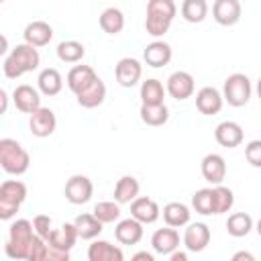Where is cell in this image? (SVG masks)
I'll return each instance as SVG.
<instances>
[{
	"instance_id": "d6a6232c",
	"label": "cell",
	"mask_w": 261,
	"mask_h": 261,
	"mask_svg": "<svg viewBox=\"0 0 261 261\" xmlns=\"http://www.w3.org/2000/svg\"><path fill=\"white\" fill-rule=\"evenodd\" d=\"M84 55H86V49L80 41L69 39V41H61L57 45V57L65 63H77L84 59Z\"/></svg>"
},
{
	"instance_id": "816d5d0a",
	"label": "cell",
	"mask_w": 261,
	"mask_h": 261,
	"mask_svg": "<svg viewBox=\"0 0 261 261\" xmlns=\"http://www.w3.org/2000/svg\"><path fill=\"white\" fill-rule=\"evenodd\" d=\"M0 2H4V0H0Z\"/></svg>"
},
{
	"instance_id": "9c48e42d",
	"label": "cell",
	"mask_w": 261,
	"mask_h": 261,
	"mask_svg": "<svg viewBox=\"0 0 261 261\" xmlns=\"http://www.w3.org/2000/svg\"><path fill=\"white\" fill-rule=\"evenodd\" d=\"M194 77L192 73L188 71H173L169 77H167V94L175 100H188L192 94H194Z\"/></svg>"
},
{
	"instance_id": "e0dca14e",
	"label": "cell",
	"mask_w": 261,
	"mask_h": 261,
	"mask_svg": "<svg viewBox=\"0 0 261 261\" xmlns=\"http://www.w3.org/2000/svg\"><path fill=\"white\" fill-rule=\"evenodd\" d=\"M151 245L155 249V253L159 255H171L177 247H179V234L173 226L167 228H157L151 237Z\"/></svg>"
},
{
	"instance_id": "ab89813d",
	"label": "cell",
	"mask_w": 261,
	"mask_h": 261,
	"mask_svg": "<svg viewBox=\"0 0 261 261\" xmlns=\"http://www.w3.org/2000/svg\"><path fill=\"white\" fill-rule=\"evenodd\" d=\"M171 27V20H163V18H155V16H147L145 18V29L151 37H163Z\"/></svg>"
},
{
	"instance_id": "3957f363",
	"label": "cell",
	"mask_w": 261,
	"mask_h": 261,
	"mask_svg": "<svg viewBox=\"0 0 261 261\" xmlns=\"http://www.w3.org/2000/svg\"><path fill=\"white\" fill-rule=\"evenodd\" d=\"M0 165L10 175H22L31 165V155L14 139H0Z\"/></svg>"
},
{
	"instance_id": "f1b7e54d",
	"label": "cell",
	"mask_w": 261,
	"mask_h": 261,
	"mask_svg": "<svg viewBox=\"0 0 261 261\" xmlns=\"http://www.w3.org/2000/svg\"><path fill=\"white\" fill-rule=\"evenodd\" d=\"M98 22H100V29L106 35H118L124 29V14H122V10L110 6V8H104L102 10Z\"/></svg>"
},
{
	"instance_id": "c3c4849f",
	"label": "cell",
	"mask_w": 261,
	"mask_h": 261,
	"mask_svg": "<svg viewBox=\"0 0 261 261\" xmlns=\"http://www.w3.org/2000/svg\"><path fill=\"white\" fill-rule=\"evenodd\" d=\"M169 259H171V261H188V255H186V253H177V251H173V253L169 255Z\"/></svg>"
},
{
	"instance_id": "7402d4cb",
	"label": "cell",
	"mask_w": 261,
	"mask_h": 261,
	"mask_svg": "<svg viewBox=\"0 0 261 261\" xmlns=\"http://www.w3.org/2000/svg\"><path fill=\"white\" fill-rule=\"evenodd\" d=\"M96 71L90 65H73L67 73V88L73 94H80L82 90H86L94 80H96Z\"/></svg>"
},
{
	"instance_id": "f35d334b",
	"label": "cell",
	"mask_w": 261,
	"mask_h": 261,
	"mask_svg": "<svg viewBox=\"0 0 261 261\" xmlns=\"http://www.w3.org/2000/svg\"><path fill=\"white\" fill-rule=\"evenodd\" d=\"M47 253H49V243L47 239L39 237L35 232L33 241H31V247H29V255H27V261H47Z\"/></svg>"
},
{
	"instance_id": "ac0fdd59",
	"label": "cell",
	"mask_w": 261,
	"mask_h": 261,
	"mask_svg": "<svg viewBox=\"0 0 261 261\" xmlns=\"http://www.w3.org/2000/svg\"><path fill=\"white\" fill-rule=\"evenodd\" d=\"M202 175L206 181L218 186L226 177V163L218 153H208L202 159Z\"/></svg>"
},
{
	"instance_id": "e575fe53",
	"label": "cell",
	"mask_w": 261,
	"mask_h": 261,
	"mask_svg": "<svg viewBox=\"0 0 261 261\" xmlns=\"http://www.w3.org/2000/svg\"><path fill=\"white\" fill-rule=\"evenodd\" d=\"M192 206L198 214H214V188H202L192 196Z\"/></svg>"
},
{
	"instance_id": "9a60e30c",
	"label": "cell",
	"mask_w": 261,
	"mask_h": 261,
	"mask_svg": "<svg viewBox=\"0 0 261 261\" xmlns=\"http://www.w3.org/2000/svg\"><path fill=\"white\" fill-rule=\"evenodd\" d=\"M12 100H14V106L24 112V114H33L37 108H41V96L39 92L29 86V84H20L14 88V94H12Z\"/></svg>"
},
{
	"instance_id": "44dd1931",
	"label": "cell",
	"mask_w": 261,
	"mask_h": 261,
	"mask_svg": "<svg viewBox=\"0 0 261 261\" xmlns=\"http://www.w3.org/2000/svg\"><path fill=\"white\" fill-rule=\"evenodd\" d=\"M77 239H80V234H77L75 224H73V222H63L59 228H53V230L49 232L47 243H49L51 247H57V249H65V251H69V249L75 245V241H77Z\"/></svg>"
},
{
	"instance_id": "30bf717a",
	"label": "cell",
	"mask_w": 261,
	"mask_h": 261,
	"mask_svg": "<svg viewBox=\"0 0 261 261\" xmlns=\"http://www.w3.org/2000/svg\"><path fill=\"white\" fill-rule=\"evenodd\" d=\"M241 2L239 0H214L212 4V16L222 27H232L241 18Z\"/></svg>"
},
{
	"instance_id": "f6af8a7d",
	"label": "cell",
	"mask_w": 261,
	"mask_h": 261,
	"mask_svg": "<svg viewBox=\"0 0 261 261\" xmlns=\"http://www.w3.org/2000/svg\"><path fill=\"white\" fill-rule=\"evenodd\" d=\"M253 259L255 257L251 253H247V251H239V253L232 255V261H253Z\"/></svg>"
},
{
	"instance_id": "4dcf8cb0",
	"label": "cell",
	"mask_w": 261,
	"mask_h": 261,
	"mask_svg": "<svg viewBox=\"0 0 261 261\" xmlns=\"http://www.w3.org/2000/svg\"><path fill=\"white\" fill-rule=\"evenodd\" d=\"M251 228H253V218L247 212H234L226 220V232L230 237H237V239L247 237L251 232Z\"/></svg>"
},
{
	"instance_id": "cb8c5ba5",
	"label": "cell",
	"mask_w": 261,
	"mask_h": 261,
	"mask_svg": "<svg viewBox=\"0 0 261 261\" xmlns=\"http://www.w3.org/2000/svg\"><path fill=\"white\" fill-rule=\"evenodd\" d=\"M88 259L90 261H122L124 255L118 247L110 245L108 241H94L88 249Z\"/></svg>"
},
{
	"instance_id": "6da1fadb",
	"label": "cell",
	"mask_w": 261,
	"mask_h": 261,
	"mask_svg": "<svg viewBox=\"0 0 261 261\" xmlns=\"http://www.w3.org/2000/svg\"><path fill=\"white\" fill-rule=\"evenodd\" d=\"M39 63H41V55H39L37 47L31 45V43H20L4 59L2 69H4V75L8 80H16V77H20L27 71L37 69Z\"/></svg>"
},
{
	"instance_id": "681fc988",
	"label": "cell",
	"mask_w": 261,
	"mask_h": 261,
	"mask_svg": "<svg viewBox=\"0 0 261 261\" xmlns=\"http://www.w3.org/2000/svg\"><path fill=\"white\" fill-rule=\"evenodd\" d=\"M255 228H257V234H259V237H261V218H259V220H257V226H255Z\"/></svg>"
},
{
	"instance_id": "7a4b0ae2",
	"label": "cell",
	"mask_w": 261,
	"mask_h": 261,
	"mask_svg": "<svg viewBox=\"0 0 261 261\" xmlns=\"http://www.w3.org/2000/svg\"><path fill=\"white\" fill-rule=\"evenodd\" d=\"M35 226L33 222H29L27 218H20L16 222L10 224V230H8V241L4 245V251L10 259H27L29 255V247H31V241L35 237Z\"/></svg>"
},
{
	"instance_id": "4fadbf2b",
	"label": "cell",
	"mask_w": 261,
	"mask_h": 261,
	"mask_svg": "<svg viewBox=\"0 0 261 261\" xmlns=\"http://www.w3.org/2000/svg\"><path fill=\"white\" fill-rule=\"evenodd\" d=\"M222 102H224L222 94H220L216 88H212V86H204V88H200L198 94H196V108H198L202 114H206V116L218 114L220 108H222Z\"/></svg>"
},
{
	"instance_id": "8fae6325",
	"label": "cell",
	"mask_w": 261,
	"mask_h": 261,
	"mask_svg": "<svg viewBox=\"0 0 261 261\" xmlns=\"http://www.w3.org/2000/svg\"><path fill=\"white\" fill-rule=\"evenodd\" d=\"M161 210H159V204L149 198V196H137L133 202H130V216H135L139 222L143 224H151L159 218Z\"/></svg>"
},
{
	"instance_id": "ee69618b",
	"label": "cell",
	"mask_w": 261,
	"mask_h": 261,
	"mask_svg": "<svg viewBox=\"0 0 261 261\" xmlns=\"http://www.w3.org/2000/svg\"><path fill=\"white\" fill-rule=\"evenodd\" d=\"M133 261H155V257L147 251H139V253L133 255Z\"/></svg>"
},
{
	"instance_id": "7c38bea8",
	"label": "cell",
	"mask_w": 261,
	"mask_h": 261,
	"mask_svg": "<svg viewBox=\"0 0 261 261\" xmlns=\"http://www.w3.org/2000/svg\"><path fill=\"white\" fill-rule=\"evenodd\" d=\"M210 243V228L204 222H192L188 224L186 232H184V245L188 251L192 253H200L208 247Z\"/></svg>"
},
{
	"instance_id": "5b68a950",
	"label": "cell",
	"mask_w": 261,
	"mask_h": 261,
	"mask_svg": "<svg viewBox=\"0 0 261 261\" xmlns=\"http://www.w3.org/2000/svg\"><path fill=\"white\" fill-rule=\"evenodd\" d=\"M251 80L245 75V73H230L226 80H224V86H222V98L234 106V108H241L249 102L251 98Z\"/></svg>"
},
{
	"instance_id": "52a82bcc",
	"label": "cell",
	"mask_w": 261,
	"mask_h": 261,
	"mask_svg": "<svg viewBox=\"0 0 261 261\" xmlns=\"http://www.w3.org/2000/svg\"><path fill=\"white\" fill-rule=\"evenodd\" d=\"M55 126H57V118H55V112L51 108H37L31 118H29V128L35 137L39 139H45V137H51L55 133Z\"/></svg>"
},
{
	"instance_id": "ffe728a7",
	"label": "cell",
	"mask_w": 261,
	"mask_h": 261,
	"mask_svg": "<svg viewBox=\"0 0 261 261\" xmlns=\"http://www.w3.org/2000/svg\"><path fill=\"white\" fill-rule=\"evenodd\" d=\"M75 98H77V104L82 108H88V110L90 108H98L104 102V98H106V84L100 77H96L86 90L75 94Z\"/></svg>"
},
{
	"instance_id": "d4e9b609",
	"label": "cell",
	"mask_w": 261,
	"mask_h": 261,
	"mask_svg": "<svg viewBox=\"0 0 261 261\" xmlns=\"http://www.w3.org/2000/svg\"><path fill=\"white\" fill-rule=\"evenodd\" d=\"M141 120L147 126H163L169 120V108L163 104H141Z\"/></svg>"
},
{
	"instance_id": "4316f807",
	"label": "cell",
	"mask_w": 261,
	"mask_h": 261,
	"mask_svg": "<svg viewBox=\"0 0 261 261\" xmlns=\"http://www.w3.org/2000/svg\"><path fill=\"white\" fill-rule=\"evenodd\" d=\"M163 220L167 226H173V228H179L184 224L190 222V208L181 202H169L163 206Z\"/></svg>"
},
{
	"instance_id": "836d02e7",
	"label": "cell",
	"mask_w": 261,
	"mask_h": 261,
	"mask_svg": "<svg viewBox=\"0 0 261 261\" xmlns=\"http://www.w3.org/2000/svg\"><path fill=\"white\" fill-rule=\"evenodd\" d=\"M141 104H163L165 90L159 80H145L141 84Z\"/></svg>"
},
{
	"instance_id": "f546056e",
	"label": "cell",
	"mask_w": 261,
	"mask_h": 261,
	"mask_svg": "<svg viewBox=\"0 0 261 261\" xmlns=\"http://www.w3.org/2000/svg\"><path fill=\"white\" fill-rule=\"evenodd\" d=\"M73 224L77 228L80 239H84V241H92V239H96L102 232V222L96 218L94 212L92 214H80V216H75Z\"/></svg>"
},
{
	"instance_id": "7dc6e473",
	"label": "cell",
	"mask_w": 261,
	"mask_h": 261,
	"mask_svg": "<svg viewBox=\"0 0 261 261\" xmlns=\"http://www.w3.org/2000/svg\"><path fill=\"white\" fill-rule=\"evenodd\" d=\"M8 51V39L6 35H0V55H4Z\"/></svg>"
},
{
	"instance_id": "b9f144b4",
	"label": "cell",
	"mask_w": 261,
	"mask_h": 261,
	"mask_svg": "<svg viewBox=\"0 0 261 261\" xmlns=\"http://www.w3.org/2000/svg\"><path fill=\"white\" fill-rule=\"evenodd\" d=\"M245 157L253 167H261V139L249 141L245 147Z\"/></svg>"
},
{
	"instance_id": "d6986e66",
	"label": "cell",
	"mask_w": 261,
	"mask_h": 261,
	"mask_svg": "<svg viewBox=\"0 0 261 261\" xmlns=\"http://www.w3.org/2000/svg\"><path fill=\"white\" fill-rule=\"evenodd\" d=\"M24 43H31L35 47H45L53 39V27L45 20H33L24 27Z\"/></svg>"
},
{
	"instance_id": "8d00e7d4",
	"label": "cell",
	"mask_w": 261,
	"mask_h": 261,
	"mask_svg": "<svg viewBox=\"0 0 261 261\" xmlns=\"http://www.w3.org/2000/svg\"><path fill=\"white\" fill-rule=\"evenodd\" d=\"M94 214L102 224H110V222L120 218V204L116 200L114 202H108V200L106 202H98L94 206Z\"/></svg>"
},
{
	"instance_id": "74e56055",
	"label": "cell",
	"mask_w": 261,
	"mask_h": 261,
	"mask_svg": "<svg viewBox=\"0 0 261 261\" xmlns=\"http://www.w3.org/2000/svg\"><path fill=\"white\" fill-rule=\"evenodd\" d=\"M232 204H234V194H232V190L218 184V186L214 188V214H224V212H228V210L232 208Z\"/></svg>"
},
{
	"instance_id": "f907efd6",
	"label": "cell",
	"mask_w": 261,
	"mask_h": 261,
	"mask_svg": "<svg viewBox=\"0 0 261 261\" xmlns=\"http://www.w3.org/2000/svg\"><path fill=\"white\" fill-rule=\"evenodd\" d=\"M257 94H259V98H261V77H259V82H257Z\"/></svg>"
},
{
	"instance_id": "484cf974",
	"label": "cell",
	"mask_w": 261,
	"mask_h": 261,
	"mask_svg": "<svg viewBox=\"0 0 261 261\" xmlns=\"http://www.w3.org/2000/svg\"><path fill=\"white\" fill-rule=\"evenodd\" d=\"M139 190H141V186H139L137 177H133V175H122V177L116 181V186H114V200H116L118 204H130V202L139 196Z\"/></svg>"
},
{
	"instance_id": "5bb4252c",
	"label": "cell",
	"mask_w": 261,
	"mask_h": 261,
	"mask_svg": "<svg viewBox=\"0 0 261 261\" xmlns=\"http://www.w3.org/2000/svg\"><path fill=\"white\" fill-rule=\"evenodd\" d=\"M214 139L220 147L226 149H234L243 143V128L239 122L234 120H222L216 128H214Z\"/></svg>"
},
{
	"instance_id": "60d3db41",
	"label": "cell",
	"mask_w": 261,
	"mask_h": 261,
	"mask_svg": "<svg viewBox=\"0 0 261 261\" xmlns=\"http://www.w3.org/2000/svg\"><path fill=\"white\" fill-rule=\"evenodd\" d=\"M33 226H35V232H37L39 237L49 239V232L53 230V228H51V226H53V220H51L49 214H37V216L33 218Z\"/></svg>"
},
{
	"instance_id": "1f68e13d",
	"label": "cell",
	"mask_w": 261,
	"mask_h": 261,
	"mask_svg": "<svg viewBox=\"0 0 261 261\" xmlns=\"http://www.w3.org/2000/svg\"><path fill=\"white\" fill-rule=\"evenodd\" d=\"M181 16L192 24L202 22L208 16V2L206 0H184L181 2Z\"/></svg>"
},
{
	"instance_id": "277c9868",
	"label": "cell",
	"mask_w": 261,
	"mask_h": 261,
	"mask_svg": "<svg viewBox=\"0 0 261 261\" xmlns=\"http://www.w3.org/2000/svg\"><path fill=\"white\" fill-rule=\"evenodd\" d=\"M27 186L20 179H6L0 184V220H10L20 204L27 200Z\"/></svg>"
},
{
	"instance_id": "bcb514c9",
	"label": "cell",
	"mask_w": 261,
	"mask_h": 261,
	"mask_svg": "<svg viewBox=\"0 0 261 261\" xmlns=\"http://www.w3.org/2000/svg\"><path fill=\"white\" fill-rule=\"evenodd\" d=\"M6 108H8V94H6V90H0V112L4 114Z\"/></svg>"
},
{
	"instance_id": "83f0119b",
	"label": "cell",
	"mask_w": 261,
	"mask_h": 261,
	"mask_svg": "<svg viewBox=\"0 0 261 261\" xmlns=\"http://www.w3.org/2000/svg\"><path fill=\"white\" fill-rule=\"evenodd\" d=\"M37 84H39V90L45 96H57L61 92V88H63V77L55 67H47V69H43L39 73Z\"/></svg>"
},
{
	"instance_id": "d590c367",
	"label": "cell",
	"mask_w": 261,
	"mask_h": 261,
	"mask_svg": "<svg viewBox=\"0 0 261 261\" xmlns=\"http://www.w3.org/2000/svg\"><path fill=\"white\" fill-rule=\"evenodd\" d=\"M175 12H177V6L173 0H149L147 2V16L173 20Z\"/></svg>"
},
{
	"instance_id": "2e32d148",
	"label": "cell",
	"mask_w": 261,
	"mask_h": 261,
	"mask_svg": "<svg viewBox=\"0 0 261 261\" xmlns=\"http://www.w3.org/2000/svg\"><path fill=\"white\" fill-rule=\"evenodd\" d=\"M114 237L120 245H137L143 239V222H139L135 216L124 218L116 224Z\"/></svg>"
},
{
	"instance_id": "ba28073f",
	"label": "cell",
	"mask_w": 261,
	"mask_h": 261,
	"mask_svg": "<svg viewBox=\"0 0 261 261\" xmlns=\"http://www.w3.org/2000/svg\"><path fill=\"white\" fill-rule=\"evenodd\" d=\"M143 75V65L135 57H122L118 59L114 67V77L122 88H133Z\"/></svg>"
},
{
	"instance_id": "603a6c76",
	"label": "cell",
	"mask_w": 261,
	"mask_h": 261,
	"mask_svg": "<svg viewBox=\"0 0 261 261\" xmlns=\"http://www.w3.org/2000/svg\"><path fill=\"white\" fill-rule=\"evenodd\" d=\"M147 65L151 67H163L171 61V47L169 43L165 41H153L145 47V53H143Z\"/></svg>"
},
{
	"instance_id": "7bdbcfd3",
	"label": "cell",
	"mask_w": 261,
	"mask_h": 261,
	"mask_svg": "<svg viewBox=\"0 0 261 261\" xmlns=\"http://www.w3.org/2000/svg\"><path fill=\"white\" fill-rule=\"evenodd\" d=\"M47 261H69V251H65V249H57V247H51V245H49Z\"/></svg>"
},
{
	"instance_id": "8992f818",
	"label": "cell",
	"mask_w": 261,
	"mask_h": 261,
	"mask_svg": "<svg viewBox=\"0 0 261 261\" xmlns=\"http://www.w3.org/2000/svg\"><path fill=\"white\" fill-rule=\"evenodd\" d=\"M65 200L69 202V204H75V206H80V204H86V202H90V198H92V194H94V184H92V179L90 177H86V175H71L67 181H65Z\"/></svg>"
}]
</instances>
